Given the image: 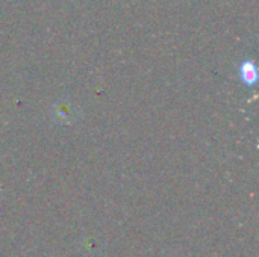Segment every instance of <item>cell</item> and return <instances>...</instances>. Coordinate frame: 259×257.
<instances>
[{"label": "cell", "mask_w": 259, "mask_h": 257, "mask_svg": "<svg viewBox=\"0 0 259 257\" xmlns=\"http://www.w3.org/2000/svg\"><path fill=\"white\" fill-rule=\"evenodd\" d=\"M240 77L244 85L253 86L258 82V70L253 61H243L240 65Z\"/></svg>", "instance_id": "6da1fadb"}]
</instances>
